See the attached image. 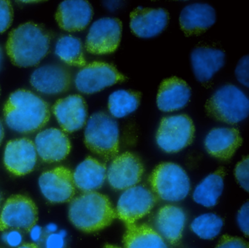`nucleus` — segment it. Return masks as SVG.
Wrapping results in <instances>:
<instances>
[{
	"label": "nucleus",
	"instance_id": "nucleus-28",
	"mask_svg": "<svg viewBox=\"0 0 249 248\" xmlns=\"http://www.w3.org/2000/svg\"><path fill=\"white\" fill-rule=\"evenodd\" d=\"M141 99L140 92L130 90H116L109 96V111L115 118H124L138 109Z\"/></svg>",
	"mask_w": 249,
	"mask_h": 248
},
{
	"label": "nucleus",
	"instance_id": "nucleus-16",
	"mask_svg": "<svg viewBox=\"0 0 249 248\" xmlns=\"http://www.w3.org/2000/svg\"><path fill=\"white\" fill-rule=\"evenodd\" d=\"M169 13L163 8L137 7L130 14V28L136 36L151 38L167 27Z\"/></svg>",
	"mask_w": 249,
	"mask_h": 248
},
{
	"label": "nucleus",
	"instance_id": "nucleus-37",
	"mask_svg": "<svg viewBox=\"0 0 249 248\" xmlns=\"http://www.w3.org/2000/svg\"><path fill=\"white\" fill-rule=\"evenodd\" d=\"M5 241L11 247H17L21 244L22 241V236L17 230H13L5 235Z\"/></svg>",
	"mask_w": 249,
	"mask_h": 248
},
{
	"label": "nucleus",
	"instance_id": "nucleus-36",
	"mask_svg": "<svg viewBox=\"0 0 249 248\" xmlns=\"http://www.w3.org/2000/svg\"><path fill=\"white\" fill-rule=\"evenodd\" d=\"M65 231H61L59 233H51L46 239V248H64L65 247Z\"/></svg>",
	"mask_w": 249,
	"mask_h": 248
},
{
	"label": "nucleus",
	"instance_id": "nucleus-43",
	"mask_svg": "<svg viewBox=\"0 0 249 248\" xmlns=\"http://www.w3.org/2000/svg\"><path fill=\"white\" fill-rule=\"evenodd\" d=\"M104 248H121L119 247L116 246V245H106V246L104 247Z\"/></svg>",
	"mask_w": 249,
	"mask_h": 248
},
{
	"label": "nucleus",
	"instance_id": "nucleus-26",
	"mask_svg": "<svg viewBox=\"0 0 249 248\" xmlns=\"http://www.w3.org/2000/svg\"><path fill=\"white\" fill-rule=\"evenodd\" d=\"M126 227L124 248H168L164 239L149 226L133 224Z\"/></svg>",
	"mask_w": 249,
	"mask_h": 248
},
{
	"label": "nucleus",
	"instance_id": "nucleus-17",
	"mask_svg": "<svg viewBox=\"0 0 249 248\" xmlns=\"http://www.w3.org/2000/svg\"><path fill=\"white\" fill-rule=\"evenodd\" d=\"M30 83L37 91L45 94H59L69 89L71 75L69 71L62 66L50 64L35 70Z\"/></svg>",
	"mask_w": 249,
	"mask_h": 248
},
{
	"label": "nucleus",
	"instance_id": "nucleus-14",
	"mask_svg": "<svg viewBox=\"0 0 249 248\" xmlns=\"http://www.w3.org/2000/svg\"><path fill=\"white\" fill-rule=\"evenodd\" d=\"M37 153L35 143L27 138L8 142L4 153V164L13 175L23 176L36 167Z\"/></svg>",
	"mask_w": 249,
	"mask_h": 248
},
{
	"label": "nucleus",
	"instance_id": "nucleus-2",
	"mask_svg": "<svg viewBox=\"0 0 249 248\" xmlns=\"http://www.w3.org/2000/svg\"><path fill=\"white\" fill-rule=\"evenodd\" d=\"M50 42L51 36L46 29L33 22H27L10 32L7 53L16 66L34 67L47 55Z\"/></svg>",
	"mask_w": 249,
	"mask_h": 248
},
{
	"label": "nucleus",
	"instance_id": "nucleus-5",
	"mask_svg": "<svg viewBox=\"0 0 249 248\" xmlns=\"http://www.w3.org/2000/svg\"><path fill=\"white\" fill-rule=\"evenodd\" d=\"M205 111L211 118L229 124H235L247 118L249 101L237 86H221L205 104Z\"/></svg>",
	"mask_w": 249,
	"mask_h": 248
},
{
	"label": "nucleus",
	"instance_id": "nucleus-27",
	"mask_svg": "<svg viewBox=\"0 0 249 248\" xmlns=\"http://www.w3.org/2000/svg\"><path fill=\"white\" fill-rule=\"evenodd\" d=\"M224 177L225 170L223 167L207 176L195 188L194 201L204 207L215 206L224 189Z\"/></svg>",
	"mask_w": 249,
	"mask_h": 248
},
{
	"label": "nucleus",
	"instance_id": "nucleus-30",
	"mask_svg": "<svg viewBox=\"0 0 249 248\" xmlns=\"http://www.w3.org/2000/svg\"><path fill=\"white\" fill-rule=\"evenodd\" d=\"M222 218L213 213H207L196 217L191 224L192 231L201 239H213L222 229Z\"/></svg>",
	"mask_w": 249,
	"mask_h": 248
},
{
	"label": "nucleus",
	"instance_id": "nucleus-44",
	"mask_svg": "<svg viewBox=\"0 0 249 248\" xmlns=\"http://www.w3.org/2000/svg\"><path fill=\"white\" fill-rule=\"evenodd\" d=\"M0 201H1V195H0Z\"/></svg>",
	"mask_w": 249,
	"mask_h": 248
},
{
	"label": "nucleus",
	"instance_id": "nucleus-15",
	"mask_svg": "<svg viewBox=\"0 0 249 248\" xmlns=\"http://www.w3.org/2000/svg\"><path fill=\"white\" fill-rule=\"evenodd\" d=\"M53 112L59 125L66 132L81 129L87 121V104L80 95H71L56 101Z\"/></svg>",
	"mask_w": 249,
	"mask_h": 248
},
{
	"label": "nucleus",
	"instance_id": "nucleus-22",
	"mask_svg": "<svg viewBox=\"0 0 249 248\" xmlns=\"http://www.w3.org/2000/svg\"><path fill=\"white\" fill-rule=\"evenodd\" d=\"M238 130L234 128H215L205 137V147L213 157L222 160H230L241 145Z\"/></svg>",
	"mask_w": 249,
	"mask_h": 248
},
{
	"label": "nucleus",
	"instance_id": "nucleus-35",
	"mask_svg": "<svg viewBox=\"0 0 249 248\" xmlns=\"http://www.w3.org/2000/svg\"><path fill=\"white\" fill-rule=\"evenodd\" d=\"M249 202L245 203L241 208L239 210L238 214H237V223H238L239 227L246 236H249Z\"/></svg>",
	"mask_w": 249,
	"mask_h": 248
},
{
	"label": "nucleus",
	"instance_id": "nucleus-42",
	"mask_svg": "<svg viewBox=\"0 0 249 248\" xmlns=\"http://www.w3.org/2000/svg\"><path fill=\"white\" fill-rule=\"evenodd\" d=\"M2 59H3V55H2V51L0 48V68H1V65H2Z\"/></svg>",
	"mask_w": 249,
	"mask_h": 248
},
{
	"label": "nucleus",
	"instance_id": "nucleus-25",
	"mask_svg": "<svg viewBox=\"0 0 249 248\" xmlns=\"http://www.w3.org/2000/svg\"><path fill=\"white\" fill-rule=\"evenodd\" d=\"M72 176L78 189L92 192L103 186L107 177V168L97 159L88 157L77 166Z\"/></svg>",
	"mask_w": 249,
	"mask_h": 248
},
{
	"label": "nucleus",
	"instance_id": "nucleus-7",
	"mask_svg": "<svg viewBox=\"0 0 249 248\" xmlns=\"http://www.w3.org/2000/svg\"><path fill=\"white\" fill-rule=\"evenodd\" d=\"M195 125L186 115H173L161 120L157 133L159 147L168 153L180 151L193 141Z\"/></svg>",
	"mask_w": 249,
	"mask_h": 248
},
{
	"label": "nucleus",
	"instance_id": "nucleus-19",
	"mask_svg": "<svg viewBox=\"0 0 249 248\" xmlns=\"http://www.w3.org/2000/svg\"><path fill=\"white\" fill-rule=\"evenodd\" d=\"M92 16V7L89 1L66 0L59 4L56 13V20L64 30L79 32L87 28Z\"/></svg>",
	"mask_w": 249,
	"mask_h": 248
},
{
	"label": "nucleus",
	"instance_id": "nucleus-38",
	"mask_svg": "<svg viewBox=\"0 0 249 248\" xmlns=\"http://www.w3.org/2000/svg\"><path fill=\"white\" fill-rule=\"evenodd\" d=\"M30 236H31L32 239L33 241L37 242V241L40 240L42 236L41 228L38 226H33L30 230Z\"/></svg>",
	"mask_w": 249,
	"mask_h": 248
},
{
	"label": "nucleus",
	"instance_id": "nucleus-23",
	"mask_svg": "<svg viewBox=\"0 0 249 248\" xmlns=\"http://www.w3.org/2000/svg\"><path fill=\"white\" fill-rule=\"evenodd\" d=\"M186 220V214L180 207L171 204L164 206L156 215V230L170 245H178L181 239Z\"/></svg>",
	"mask_w": 249,
	"mask_h": 248
},
{
	"label": "nucleus",
	"instance_id": "nucleus-41",
	"mask_svg": "<svg viewBox=\"0 0 249 248\" xmlns=\"http://www.w3.org/2000/svg\"><path fill=\"white\" fill-rule=\"evenodd\" d=\"M4 134H5V132H4L3 125H2V122L0 121V144L3 140Z\"/></svg>",
	"mask_w": 249,
	"mask_h": 248
},
{
	"label": "nucleus",
	"instance_id": "nucleus-8",
	"mask_svg": "<svg viewBox=\"0 0 249 248\" xmlns=\"http://www.w3.org/2000/svg\"><path fill=\"white\" fill-rule=\"evenodd\" d=\"M156 202L157 198L152 191L142 185H135L125 190L122 194L116 214L126 226H130L148 214Z\"/></svg>",
	"mask_w": 249,
	"mask_h": 248
},
{
	"label": "nucleus",
	"instance_id": "nucleus-18",
	"mask_svg": "<svg viewBox=\"0 0 249 248\" xmlns=\"http://www.w3.org/2000/svg\"><path fill=\"white\" fill-rule=\"evenodd\" d=\"M35 145L37 154L48 163L64 160L71 150L68 136L62 130L55 128L40 131L36 137Z\"/></svg>",
	"mask_w": 249,
	"mask_h": 248
},
{
	"label": "nucleus",
	"instance_id": "nucleus-11",
	"mask_svg": "<svg viewBox=\"0 0 249 248\" xmlns=\"http://www.w3.org/2000/svg\"><path fill=\"white\" fill-rule=\"evenodd\" d=\"M122 23L118 18H103L93 23L86 40L90 53L103 55L114 52L122 39Z\"/></svg>",
	"mask_w": 249,
	"mask_h": 248
},
{
	"label": "nucleus",
	"instance_id": "nucleus-1",
	"mask_svg": "<svg viewBox=\"0 0 249 248\" xmlns=\"http://www.w3.org/2000/svg\"><path fill=\"white\" fill-rule=\"evenodd\" d=\"M3 113L8 127L21 134L38 131L47 124L51 116L49 105L25 89L11 93L4 106Z\"/></svg>",
	"mask_w": 249,
	"mask_h": 248
},
{
	"label": "nucleus",
	"instance_id": "nucleus-31",
	"mask_svg": "<svg viewBox=\"0 0 249 248\" xmlns=\"http://www.w3.org/2000/svg\"><path fill=\"white\" fill-rule=\"evenodd\" d=\"M14 18V10L11 1L0 0V33H3L11 26Z\"/></svg>",
	"mask_w": 249,
	"mask_h": 248
},
{
	"label": "nucleus",
	"instance_id": "nucleus-3",
	"mask_svg": "<svg viewBox=\"0 0 249 248\" xmlns=\"http://www.w3.org/2000/svg\"><path fill=\"white\" fill-rule=\"evenodd\" d=\"M116 217L109 198L95 191L84 193L70 204V220L77 229L87 233L105 229Z\"/></svg>",
	"mask_w": 249,
	"mask_h": 248
},
{
	"label": "nucleus",
	"instance_id": "nucleus-24",
	"mask_svg": "<svg viewBox=\"0 0 249 248\" xmlns=\"http://www.w3.org/2000/svg\"><path fill=\"white\" fill-rule=\"evenodd\" d=\"M190 58L194 74L201 83L211 80L225 64V53L216 48L198 47L192 51Z\"/></svg>",
	"mask_w": 249,
	"mask_h": 248
},
{
	"label": "nucleus",
	"instance_id": "nucleus-33",
	"mask_svg": "<svg viewBox=\"0 0 249 248\" xmlns=\"http://www.w3.org/2000/svg\"><path fill=\"white\" fill-rule=\"evenodd\" d=\"M249 58L245 55L239 61L235 69V76L237 80L246 87L249 86Z\"/></svg>",
	"mask_w": 249,
	"mask_h": 248
},
{
	"label": "nucleus",
	"instance_id": "nucleus-20",
	"mask_svg": "<svg viewBox=\"0 0 249 248\" xmlns=\"http://www.w3.org/2000/svg\"><path fill=\"white\" fill-rule=\"evenodd\" d=\"M215 9L205 3H194L186 6L179 17L180 28L186 36L203 33L215 23Z\"/></svg>",
	"mask_w": 249,
	"mask_h": 248
},
{
	"label": "nucleus",
	"instance_id": "nucleus-13",
	"mask_svg": "<svg viewBox=\"0 0 249 248\" xmlns=\"http://www.w3.org/2000/svg\"><path fill=\"white\" fill-rule=\"evenodd\" d=\"M39 185L42 194L52 203L68 202L75 195L72 172L64 166L42 174L39 178Z\"/></svg>",
	"mask_w": 249,
	"mask_h": 248
},
{
	"label": "nucleus",
	"instance_id": "nucleus-6",
	"mask_svg": "<svg viewBox=\"0 0 249 248\" xmlns=\"http://www.w3.org/2000/svg\"><path fill=\"white\" fill-rule=\"evenodd\" d=\"M149 181L154 194L164 201H182L190 191L187 174L181 166L174 163H160L153 171Z\"/></svg>",
	"mask_w": 249,
	"mask_h": 248
},
{
	"label": "nucleus",
	"instance_id": "nucleus-4",
	"mask_svg": "<svg viewBox=\"0 0 249 248\" xmlns=\"http://www.w3.org/2000/svg\"><path fill=\"white\" fill-rule=\"evenodd\" d=\"M84 142L91 152L106 160L116 157L119 147L117 122L106 112L93 114L87 122Z\"/></svg>",
	"mask_w": 249,
	"mask_h": 248
},
{
	"label": "nucleus",
	"instance_id": "nucleus-9",
	"mask_svg": "<svg viewBox=\"0 0 249 248\" xmlns=\"http://www.w3.org/2000/svg\"><path fill=\"white\" fill-rule=\"evenodd\" d=\"M126 79L114 66L102 61H94L84 66L78 71L75 83L79 91L92 94L116 83H122Z\"/></svg>",
	"mask_w": 249,
	"mask_h": 248
},
{
	"label": "nucleus",
	"instance_id": "nucleus-39",
	"mask_svg": "<svg viewBox=\"0 0 249 248\" xmlns=\"http://www.w3.org/2000/svg\"><path fill=\"white\" fill-rule=\"evenodd\" d=\"M56 229H57V226L56 225L53 224V223H51L49 226H47V230L50 233H53L56 231Z\"/></svg>",
	"mask_w": 249,
	"mask_h": 248
},
{
	"label": "nucleus",
	"instance_id": "nucleus-21",
	"mask_svg": "<svg viewBox=\"0 0 249 248\" xmlns=\"http://www.w3.org/2000/svg\"><path fill=\"white\" fill-rule=\"evenodd\" d=\"M192 90L189 85L177 77L161 82L157 93V106L163 112H173L184 107L190 100Z\"/></svg>",
	"mask_w": 249,
	"mask_h": 248
},
{
	"label": "nucleus",
	"instance_id": "nucleus-32",
	"mask_svg": "<svg viewBox=\"0 0 249 248\" xmlns=\"http://www.w3.org/2000/svg\"><path fill=\"white\" fill-rule=\"evenodd\" d=\"M249 157L243 158L241 161L239 162L234 169V175L240 186L246 191H249Z\"/></svg>",
	"mask_w": 249,
	"mask_h": 248
},
{
	"label": "nucleus",
	"instance_id": "nucleus-29",
	"mask_svg": "<svg viewBox=\"0 0 249 248\" xmlns=\"http://www.w3.org/2000/svg\"><path fill=\"white\" fill-rule=\"evenodd\" d=\"M55 50L56 55L68 65L86 66L82 42L78 38L71 35L62 36L58 39Z\"/></svg>",
	"mask_w": 249,
	"mask_h": 248
},
{
	"label": "nucleus",
	"instance_id": "nucleus-34",
	"mask_svg": "<svg viewBox=\"0 0 249 248\" xmlns=\"http://www.w3.org/2000/svg\"><path fill=\"white\" fill-rule=\"evenodd\" d=\"M215 248H249V244L241 238L224 235Z\"/></svg>",
	"mask_w": 249,
	"mask_h": 248
},
{
	"label": "nucleus",
	"instance_id": "nucleus-40",
	"mask_svg": "<svg viewBox=\"0 0 249 248\" xmlns=\"http://www.w3.org/2000/svg\"><path fill=\"white\" fill-rule=\"evenodd\" d=\"M18 248H40L36 244L33 243H27L24 244V245H21Z\"/></svg>",
	"mask_w": 249,
	"mask_h": 248
},
{
	"label": "nucleus",
	"instance_id": "nucleus-10",
	"mask_svg": "<svg viewBox=\"0 0 249 248\" xmlns=\"http://www.w3.org/2000/svg\"><path fill=\"white\" fill-rule=\"evenodd\" d=\"M37 220L34 201L24 195L10 197L0 213V231L10 229L30 230Z\"/></svg>",
	"mask_w": 249,
	"mask_h": 248
},
{
	"label": "nucleus",
	"instance_id": "nucleus-12",
	"mask_svg": "<svg viewBox=\"0 0 249 248\" xmlns=\"http://www.w3.org/2000/svg\"><path fill=\"white\" fill-rule=\"evenodd\" d=\"M142 162L133 153L126 152L116 156L107 170L109 184L116 190H126L135 186L142 179Z\"/></svg>",
	"mask_w": 249,
	"mask_h": 248
}]
</instances>
